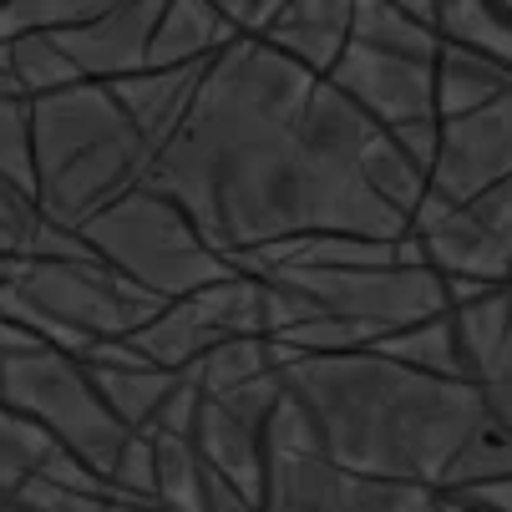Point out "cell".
<instances>
[{"label": "cell", "mask_w": 512, "mask_h": 512, "mask_svg": "<svg viewBox=\"0 0 512 512\" xmlns=\"http://www.w3.org/2000/svg\"><path fill=\"white\" fill-rule=\"evenodd\" d=\"M315 82L325 77L264 41H234L208 61L183 127L142 183L178 203L203 244L239 274L254 254L315 234L386 244L411 234L406 218L365 188L355 163L325 158L305 137Z\"/></svg>", "instance_id": "6da1fadb"}, {"label": "cell", "mask_w": 512, "mask_h": 512, "mask_svg": "<svg viewBox=\"0 0 512 512\" xmlns=\"http://www.w3.org/2000/svg\"><path fill=\"white\" fill-rule=\"evenodd\" d=\"M284 391L320 436V457L376 482L442 492L467 436L487 421L482 386L421 376L381 350L274 355Z\"/></svg>", "instance_id": "7a4b0ae2"}, {"label": "cell", "mask_w": 512, "mask_h": 512, "mask_svg": "<svg viewBox=\"0 0 512 512\" xmlns=\"http://www.w3.org/2000/svg\"><path fill=\"white\" fill-rule=\"evenodd\" d=\"M31 168L41 218L77 234L102 208L148 183L153 148L107 87L82 82L31 102Z\"/></svg>", "instance_id": "3957f363"}, {"label": "cell", "mask_w": 512, "mask_h": 512, "mask_svg": "<svg viewBox=\"0 0 512 512\" xmlns=\"http://www.w3.org/2000/svg\"><path fill=\"white\" fill-rule=\"evenodd\" d=\"M77 234L112 274H122L127 284H137L142 295L163 305L188 300L198 289L239 274L203 244V234L188 224V213L153 188H132Z\"/></svg>", "instance_id": "277c9868"}, {"label": "cell", "mask_w": 512, "mask_h": 512, "mask_svg": "<svg viewBox=\"0 0 512 512\" xmlns=\"http://www.w3.org/2000/svg\"><path fill=\"white\" fill-rule=\"evenodd\" d=\"M0 401L16 416H26L31 426H41L61 452H71L107 487V472L122 457L132 431L112 421V411L102 406L87 365L77 355H61L46 345L0 355Z\"/></svg>", "instance_id": "5b68a950"}, {"label": "cell", "mask_w": 512, "mask_h": 512, "mask_svg": "<svg viewBox=\"0 0 512 512\" xmlns=\"http://www.w3.org/2000/svg\"><path fill=\"white\" fill-rule=\"evenodd\" d=\"M16 295L51 325L56 350L61 355H87L102 340H127L148 325L163 300L142 295L137 284H127L122 274H112L102 259H21L16 279H11Z\"/></svg>", "instance_id": "8992f818"}, {"label": "cell", "mask_w": 512, "mask_h": 512, "mask_svg": "<svg viewBox=\"0 0 512 512\" xmlns=\"http://www.w3.org/2000/svg\"><path fill=\"white\" fill-rule=\"evenodd\" d=\"M269 279L310 295L325 315L355 325L371 345L452 310L447 279L421 259L386 264V269H274Z\"/></svg>", "instance_id": "52a82bcc"}, {"label": "cell", "mask_w": 512, "mask_h": 512, "mask_svg": "<svg viewBox=\"0 0 512 512\" xmlns=\"http://www.w3.org/2000/svg\"><path fill=\"white\" fill-rule=\"evenodd\" d=\"M436 507H442L436 492L355 477L325 457H269L264 512H436Z\"/></svg>", "instance_id": "ba28073f"}, {"label": "cell", "mask_w": 512, "mask_h": 512, "mask_svg": "<svg viewBox=\"0 0 512 512\" xmlns=\"http://www.w3.org/2000/svg\"><path fill=\"white\" fill-rule=\"evenodd\" d=\"M325 82L340 97H350L381 132L436 122V61H411V56L345 46Z\"/></svg>", "instance_id": "9c48e42d"}, {"label": "cell", "mask_w": 512, "mask_h": 512, "mask_svg": "<svg viewBox=\"0 0 512 512\" xmlns=\"http://www.w3.org/2000/svg\"><path fill=\"white\" fill-rule=\"evenodd\" d=\"M512 178V92L467 112L436 122V168L431 193L447 203H472L477 193Z\"/></svg>", "instance_id": "30bf717a"}, {"label": "cell", "mask_w": 512, "mask_h": 512, "mask_svg": "<svg viewBox=\"0 0 512 512\" xmlns=\"http://www.w3.org/2000/svg\"><path fill=\"white\" fill-rule=\"evenodd\" d=\"M163 0H102V11L87 16L82 26L51 31L66 61L82 71V82L112 87L137 71H148V41L158 26Z\"/></svg>", "instance_id": "8fae6325"}, {"label": "cell", "mask_w": 512, "mask_h": 512, "mask_svg": "<svg viewBox=\"0 0 512 512\" xmlns=\"http://www.w3.org/2000/svg\"><path fill=\"white\" fill-rule=\"evenodd\" d=\"M193 452L198 462L224 477L234 492H244L259 512H264V482H269V447H264V426L239 421L234 411H224L218 401H203L198 411V431H193Z\"/></svg>", "instance_id": "7c38bea8"}, {"label": "cell", "mask_w": 512, "mask_h": 512, "mask_svg": "<svg viewBox=\"0 0 512 512\" xmlns=\"http://www.w3.org/2000/svg\"><path fill=\"white\" fill-rule=\"evenodd\" d=\"M350 6L355 0H279V16L259 41L305 66L310 77H330V66L350 46Z\"/></svg>", "instance_id": "4fadbf2b"}, {"label": "cell", "mask_w": 512, "mask_h": 512, "mask_svg": "<svg viewBox=\"0 0 512 512\" xmlns=\"http://www.w3.org/2000/svg\"><path fill=\"white\" fill-rule=\"evenodd\" d=\"M203 66H168V71H137L127 82H112V102L122 107V117L137 127V137L153 148V158L168 148V137L183 127L193 97H198V82H203Z\"/></svg>", "instance_id": "5bb4252c"}, {"label": "cell", "mask_w": 512, "mask_h": 512, "mask_svg": "<svg viewBox=\"0 0 512 512\" xmlns=\"http://www.w3.org/2000/svg\"><path fill=\"white\" fill-rule=\"evenodd\" d=\"M234 41H244L218 0H163L153 41H148V71H168V66H203L218 51H229Z\"/></svg>", "instance_id": "9a60e30c"}, {"label": "cell", "mask_w": 512, "mask_h": 512, "mask_svg": "<svg viewBox=\"0 0 512 512\" xmlns=\"http://www.w3.org/2000/svg\"><path fill=\"white\" fill-rule=\"evenodd\" d=\"M447 295H452L447 315H452V330L467 360V376L482 386L512 325V284H447Z\"/></svg>", "instance_id": "2e32d148"}, {"label": "cell", "mask_w": 512, "mask_h": 512, "mask_svg": "<svg viewBox=\"0 0 512 512\" xmlns=\"http://www.w3.org/2000/svg\"><path fill=\"white\" fill-rule=\"evenodd\" d=\"M350 46L411 56V61L442 56V36L411 11V0H355L350 6Z\"/></svg>", "instance_id": "e0dca14e"}, {"label": "cell", "mask_w": 512, "mask_h": 512, "mask_svg": "<svg viewBox=\"0 0 512 512\" xmlns=\"http://www.w3.org/2000/svg\"><path fill=\"white\" fill-rule=\"evenodd\" d=\"M507 92H512V71H502L497 61H487L477 51L442 46V56H436V122L467 117Z\"/></svg>", "instance_id": "ac0fdd59"}, {"label": "cell", "mask_w": 512, "mask_h": 512, "mask_svg": "<svg viewBox=\"0 0 512 512\" xmlns=\"http://www.w3.org/2000/svg\"><path fill=\"white\" fill-rule=\"evenodd\" d=\"M436 36L442 46L477 51L512 71V6L507 0H436Z\"/></svg>", "instance_id": "d6986e66"}, {"label": "cell", "mask_w": 512, "mask_h": 512, "mask_svg": "<svg viewBox=\"0 0 512 512\" xmlns=\"http://www.w3.org/2000/svg\"><path fill=\"white\" fill-rule=\"evenodd\" d=\"M87 376H92L102 406L112 411V421L122 431H132V436H148L158 406L178 386V376H168V371H127V365H87Z\"/></svg>", "instance_id": "ffe728a7"}, {"label": "cell", "mask_w": 512, "mask_h": 512, "mask_svg": "<svg viewBox=\"0 0 512 512\" xmlns=\"http://www.w3.org/2000/svg\"><path fill=\"white\" fill-rule=\"evenodd\" d=\"M371 350H381V355L396 360V365H411V371H421V376L472 381V376H467V360H462V345H457V330H452V315H436V320H421V325H411V330H401V335H386V340L371 345ZM472 386H477V381H472Z\"/></svg>", "instance_id": "44dd1931"}, {"label": "cell", "mask_w": 512, "mask_h": 512, "mask_svg": "<svg viewBox=\"0 0 512 512\" xmlns=\"http://www.w3.org/2000/svg\"><path fill=\"white\" fill-rule=\"evenodd\" d=\"M274 371H279V365H274V345L264 335H234L224 345H213L183 381H193L208 401H218V396H229V391H239L249 381L274 376Z\"/></svg>", "instance_id": "7402d4cb"}, {"label": "cell", "mask_w": 512, "mask_h": 512, "mask_svg": "<svg viewBox=\"0 0 512 512\" xmlns=\"http://www.w3.org/2000/svg\"><path fill=\"white\" fill-rule=\"evenodd\" d=\"M360 178H365V188H371L386 208H396L406 224H411V213L421 208V198H426V188H431V178L396 148L391 132H376L371 148L360 153Z\"/></svg>", "instance_id": "603a6c76"}, {"label": "cell", "mask_w": 512, "mask_h": 512, "mask_svg": "<svg viewBox=\"0 0 512 512\" xmlns=\"http://www.w3.org/2000/svg\"><path fill=\"white\" fill-rule=\"evenodd\" d=\"M6 77L16 82V92L26 102L36 97H51V92H66V87H82V71L66 61V51L56 46L51 31L41 36H26L11 46V66H6Z\"/></svg>", "instance_id": "cb8c5ba5"}, {"label": "cell", "mask_w": 512, "mask_h": 512, "mask_svg": "<svg viewBox=\"0 0 512 512\" xmlns=\"http://www.w3.org/2000/svg\"><path fill=\"white\" fill-rule=\"evenodd\" d=\"M507 477H512V431L497 416H487L467 436V447L457 452V462H452V472H447V482H442L436 497L467 492V487H487V482H507Z\"/></svg>", "instance_id": "d4e9b609"}, {"label": "cell", "mask_w": 512, "mask_h": 512, "mask_svg": "<svg viewBox=\"0 0 512 512\" xmlns=\"http://www.w3.org/2000/svg\"><path fill=\"white\" fill-rule=\"evenodd\" d=\"M56 452L61 447L51 442L41 426H31L26 416H16L6 401H0V497H11L31 477H41Z\"/></svg>", "instance_id": "484cf974"}, {"label": "cell", "mask_w": 512, "mask_h": 512, "mask_svg": "<svg viewBox=\"0 0 512 512\" xmlns=\"http://www.w3.org/2000/svg\"><path fill=\"white\" fill-rule=\"evenodd\" d=\"M153 462H158V507L163 512H203L208 492V467L198 462L193 442H173V436H148Z\"/></svg>", "instance_id": "4316f807"}, {"label": "cell", "mask_w": 512, "mask_h": 512, "mask_svg": "<svg viewBox=\"0 0 512 512\" xmlns=\"http://www.w3.org/2000/svg\"><path fill=\"white\" fill-rule=\"evenodd\" d=\"M0 183L36 193L31 168V102L16 92V82L0 71Z\"/></svg>", "instance_id": "83f0119b"}, {"label": "cell", "mask_w": 512, "mask_h": 512, "mask_svg": "<svg viewBox=\"0 0 512 512\" xmlns=\"http://www.w3.org/2000/svg\"><path fill=\"white\" fill-rule=\"evenodd\" d=\"M107 502H148L158 507V462L148 436H127L122 457L107 472Z\"/></svg>", "instance_id": "f1b7e54d"}, {"label": "cell", "mask_w": 512, "mask_h": 512, "mask_svg": "<svg viewBox=\"0 0 512 512\" xmlns=\"http://www.w3.org/2000/svg\"><path fill=\"white\" fill-rule=\"evenodd\" d=\"M203 401H208V396H203L193 381H183V376H178V386H173V391H168V401L158 406V416H153L148 436H173V442H193Z\"/></svg>", "instance_id": "f546056e"}, {"label": "cell", "mask_w": 512, "mask_h": 512, "mask_svg": "<svg viewBox=\"0 0 512 512\" xmlns=\"http://www.w3.org/2000/svg\"><path fill=\"white\" fill-rule=\"evenodd\" d=\"M26 512H107V497H92V492H66V487H56V482H41V477H31L26 487H16L11 492Z\"/></svg>", "instance_id": "4dcf8cb0"}, {"label": "cell", "mask_w": 512, "mask_h": 512, "mask_svg": "<svg viewBox=\"0 0 512 512\" xmlns=\"http://www.w3.org/2000/svg\"><path fill=\"white\" fill-rule=\"evenodd\" d=\"M477 224L502 244V249H512V178L507 183H497V188H487V193H477L472 203H462Z\"/></svg>", "instance_id": "1f68e13d"}, {"label": "cell", "mask_w": 512, "mask_h": 512, "mask_svg": "<svg viewBox=\"0 0 512 512\" xmlns=\"http://www.w3.org/2000/svg\"><path fill=\"white\" fill-rule=\"evenodd\" d=\"M482 401H487V416H497L512 431V325H507V340L492 360V371L482 376Z\"/></svg>", "instance_id": "d6a6232c"}, {"label": "cell", "mask_w": 512, "mask_h": 512, "mask_svg": "<svg viewBox=\"0 0 512 512\" xmlns=\"http://www.w3.org/2000/svg\"><path fill=\"white\" fill-rule=\"evenodd\" d=\"M391 142L396 148L431 178V168H436V122H416V127H396L391 132Z\"/></svg>", "instance_id": "836d02e7"}, {"label": "cell", "mask_w": 512, "mask_h": 512, "mask_svg": "<svg viewBox=\"0 0 512 512\" xmlns=\"http://www.w3.org/2000/svg\"><path fill=\"white\" fill-rule=\"evenodd\" d=\"M447 497L472 507V512H512V477L507 482H487V487H467V492H447Z\"/></svg>", "instance_id": "e575fe53"}, {"label": "cell", "mask_w": 512, "mask_h": 512, "mask_svg": "<svg viewBox=\"0 0 512 512\" xmlns=\"http://www.w3.org/2000/svg\"><path fill=\"white\" fill-rule=\"evenodd\" d=\"M203 512H259L244 492H234L224 477H213L208 472V492H203Z\"/></svg>", "instance_id": "d590c367"}, {"label": "cell", "mask_w": 512, "mask_h": 512, "mask_svg": "<svg viewBox=\"0 0 512 512\" xmlns=\"http://www.w3.org/2000/svg\"><path fill=\"white\" fill-rule=\"evenodd\" d=\"M107 512H163V507H148V502H107Z\"/></svg>", "instance_id": "8d00e7d4"}, {"label": "cell", "mask_w": 512, "mask_h": 512, "mask_svg": "<svg viewBox=\"0 0 512 512\" xmlns=\"http://www.w3.org/2000/svg\"><path fill=\"white\" fill-rule=\"evenodd\" d=\"M436 512H472V507H462V502H452V497H442V507Z\"/></svg>", "instance_id": "74e56055"}, {"label": "cell", "mask_w": 512, "mask_h": 512, "mask_svg": "<svg viewBox=\"0 0 512 512\" xmlns=\"http://www.w3.org/2000/svg\"><path fill=\"white\" fill-rule=\"evenodd\" d=\"M0 512H26V507H21L16 497H6V502H0Z\"/></svg>", "instance_id": "f35d334b"}, {"label": "cell", "mask_w": 512, "mask_h": 512, "mask_svg": "<svg viewBox=\"0 0 512 512\" xmlns=\"http://www.w3.org/2000/svg\"><path fill=\"white\" fill-rule=\"evenodd\" d=\"M507 6H512V0H507Z\"/></svg>", "instance_id": "ab89813d"}, {"label": "cell", "mask_w": 512, "mask_h": 512, "mask_svg": "<svg viewBox=\"0 0 512 512\" xmlns=\"http://www.w3.org/2000/svg\"><path fill=\"white\" fill-rule=\"evenodd\" d=\"M0 502H6V497H0Z\"/></svg>", "instance_id": "60d3db41"}]
</instances>
